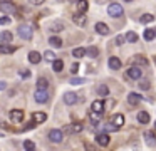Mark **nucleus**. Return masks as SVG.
I'll return each instance as SVG.
<instances>
[{
  "label": "nucleus",
  "mask_w": 156,
  "mask_h": 151,
  "mask_svg": "<svg viewBox=\"0 0 156 151\" xmlns=\"http://www.w3.org/2000/svg\"><path fill=\"white\" fill-rule=\"evenodd\" d=\"M34 97H35V101H37V102H41V104H44V102H47V101H49L47 91H42V89H37V91H35Z\"/></svg>",
  "instance_id": "5"
},
{
  "label": "nucleus",
  "mask_w": 156,
  "mask_h": 151,
  "mask_svg": "<svg viewBox=\"0 0 156 151\" xmlns=\"http://www.w3.org/2000/svg\"><path fill=\"white\" fill-rule=\"evenodd\" d=\"M108 13L111 17H121L122 13H124V10H122L121 3H111V5L108 7Z\"/></svg>",
  "instance_id": "2"
},
{
  "label": "nucleus",
  "mask_w": 156,
  "mask_h": 151,
  "mask_svg": "<svg viewBox=\"0 0 156 151\" xmlns=\"http://www.w3.org/2000/svg\"><path fill=\"white\" fill-rule=\"evenodd\" d=\"M5 87H7V84H5L4 81H0V91H2V89H5Z\"/></svg>",
  "instance_id": "47"
},
{
  "label": "nucleus",
  "mask_w": 156,
  "mask_h": 151,
  "mask_svg": "<svg viewBox=\"0 0 156 151\" xmlns=\"http://www.w3.org/2000/svg\"><path fill=\"white\" fill-rule=\"evenodd\" d=\"M12 22V19H10V17H0V25H9V23H10Z\"/></svg>",
  "instance_id": "40"
},
{
  "label": "nucleus",
  "mask_w": 156,
  "mask_h": 151,
  "mask_svg": "<svg viewBox=\"0 0 156 151\" xmlns=\"http://www.w3.org/2000/svg\"><path fill=\"white\" fill-rule=\"evenodd\" d=\"M51 30H52L54 34L62 32V30H64V23L59 22V20H55V22H52V23H51Z\"/></svg>",
  "instance_id": "21"
},
{
  "label": "nucleus",
  "mask_w": 156,
  "mask_h": 151,
  "mask_svg": "<svg viewBox=\"0 0 156 151\" xmlns=\"http://www.w3.org/2000/svg\"><path fill=\"white\" fill-rule=\"evenodd\" d=\"M14 50H15V47L9 45V44H2L0 45V54H14Z\"/></svg>",
  "instance_id": "28"
},
{
  "label": "nucleus",
  "mask_w": 156,
  "mask_h": 151,
  "mask_svg": "<svg viewBox=\"0 0 156 151\" xmlns=\"http://www.w3.org/2000/svg\"><path fill=\"white\" fill-rule=\"evenodd\" d=\"M141 99H143V97L139 96L138 92H129V94H128V102L131 104V106H136V104H138Z\"/></svg>",
  "instance_id": "18"
},
{
  "label": "nucleus",
  "mask_w": 156,
  "mask_h": 151,
  "mask_svg": "<svg viewBox=\"0 0 156 151\" xmlns=\"http://www.w3.org/2000/svg\"><path fill=\"white\" fill-rule=\"evenodd\" d=\"M72 20H74V23H76V25L84 27V25H86V22H87V17H86L84 13H76V15L72 17Z\"/></svg>",
  "instance_id": "12"
},
{
  "label": "nucleus",
  "mask_w": 156,
  "mask_h": 151,
  "mask_svg": "<svg viewBox=\"0 0 156 151\" xmlns=\"http://www.w3.org/2000/svg\"><path fill=\"white\" fill-rule=\"evenodd\" d=\"M12 39H14V34L10 30H4V32H0V42L2 44H10Z\"/></svg>",
  "instance_id": "11"
},
{
  "label": "nucleus",
  "mask_w": 156,
  "mask_h": 151,
  "mask_svg": "<svg viewBox=\"0 0 156 151\" xmlns=\"http://www.w3.org/2000/svg\"><path fill=\"white\" fill-rule=\"evenodd\" d=\"M91 111H92V113H101L102 114V111H104V102H102L101 99L94 101V102L91 104Z\"/></svg>",
  "instance_id": "15"
},
{
  "label": "nucleus",
  "mask_w": 156,
  "mask_h": 151,
  "mask_svg": "<svg viewBox=\"0 0 156 151\" xmlns=\"http://www.w3.org/2000/svg\"><path fill=\"white\" fill-rule=\"evenodd\" d=\"M27 151H35V149H27Z\"/></svg>",
  "instance_id": "48"
},
{
  "label": "nucleus",
  "mask_w": 156,
  "mask_h": 151,
  "mask_svg": "<svg viewBox=\"0 0 156 151\" xmlns=\"http://www.w3.org/2000/svg\"><path fill=\"white\" fill-rule=\"evenodd\" d=\"M154 129H156V123H154Z\"/></svg>",
  "instance_id": "49"
},
{
  "label": "nucleus",
  "mask_w": 156,
  "mask_h": 151,
  "mask_svg": "<svg viewBox=\"0 0 156 151\" xmlns=\"http://www.w3.org/2000/svg\"><path fill=\"white\" fill-rule=\"evenodd\" d=\"M86 54H87L89 57H98L99 56V49H98V47H94V45H91V47L86 49Z\"/></svg>",
  "instance_id": "32"
},
{
  "label": "nucleus",
  "mask_w": 156,
  "mask_h": 151,
  "mask_svg": "<svg viewBox=\"0 0 156 151\" xmlns=\"http://www.w3.org/2000/svg\"><path fill=\"white\" fill-rule=\"evenodd\" d=\"M44 59L49 60V62H54V60H55V54L52 52V50H45V52H44Z\"/></svg>",
  "instance_id": "36"
},
{
  "label": "nucleus",
  "mask_w": 156,
  "mask_h": 151,
  "mask_svg": "<svg viewBox=\"0 0 156 151\" xmlns=\"http://www.w3.org/2000/svg\"><path fill=\"white\" fill-rule=\"evenodd\" d=\"M32 119H34V123H44L45 119H47V116H45V113H34L32 114Z\"/></svg>",
  "instance_id": "23"
},
{
  "label": "nucleus",
  "mask_w": 156,
  "mask_h": 151,
  "mask_svg": "<svg viewBox=\"0 0 156 151\" xmlns=\"http://www.w3.org/2000/svg\"><path fill=\"white\" fill-rule=\"evenodd\" d=\"M96 32H98L99 35H109L111 29H109L104 22H98V23H96Z\"/></svg>",
  "instance_id": "9"
},
{
  "label": "nucleus",
  "mask_w": 156,
  "mask_h": 151,
  "mask_svg": "<svg viewBox=\"0 0 156 151\" xmlns=\"http://www.w3.org/2000/svg\"><path fill=\"white\" fill-rule=\"evenodd\" d=\"M144 141H146L148 146H154V144H156L154 133H153V131H146V133H144Z\"/></svg>",
  "instance_id": "17"
},
{
  "label": "nucleus",
  "mask_w": 156,
  "mask_h": 151,
  "mask_svg": "<svg viewBox=\"0 0 156 151\" xmlns=\"http://www.w3.org/2000/svg\"><path fill=\"white\" fill-rule=\"evenodd\" d=\"M72 56L77 57V59H81V57L86 56V49H82V47H76V49L72 50Z\"/></svg>",
  "instance_id": "34"
},
{
  "label": "nucleus",
  "mask_w": 156,
  "mask_h": 151,
  "mask_svg": "<svg viewBox=\"0 0 156 151\" xmlns=\"http://www.w3.org/2000/svg\"><path fill=\"white\" fill-rule=\"evenodd\" d=\"M17 32H19V35H20L24 40H30V39H32V34H34V32H32V27L27 25V23H22V25H19Z\"/></svg>",
  "instance_id": "1"
},
{
  "label": "nucleus",
  "mask_w": 156,
  "mask_h": 151,
  "mask_svg": "<svg viewBox=\"0 0 156 151\" xmlns=\"http://www.w3.org/2000/svg\"><path fill=\"white\" fill-rule=\"evenodd\" d=\"M86 149H87V151H96L94 148H92L91 144H87V143H86Z\"/></svg>",
  "instance_id": "46"
},
{
  "label": "nucleus",
  "mask_w": 156,
  "mask_h": 151,
  "mask_svg": "<svg viewBox=\"0 0 156 151\" xmlns=\"http://www.w3.org/2000/svg\"><path fill=\"white\" fill-rule=\"evenodd\" d=\"M133 66L146 67V66H148V59H146L144 56H141V54H138V56H134V59H133Z\"/></svg>",
  "instance_id": "10"
},
{
  "label": "nucleus",
  "mask_w": 156,
  "mask_h": 151,
  "mask_svg": "<svg viewBox=\"0 0 156 151\" xmlns=\"http://www.w3.org/2000/svg\"><path fill=\"white\" fill-rule=\"evenodd\" d=\"M139 89H143V91H148L149 87H151V84H149V81H139Z\"/></svg>",
  "instance_id": "39"
},
{
  "label": "nucleus",
  "mask_w": 156,
  "mask_h": 151,
  "mask_svg": "<svg viewBox=\"0 0 156 151\" xmlns=\"http://www.w3.org/2000/svg\"><path fill=\"white\" fill-rule=\"evenodd\" d=\"M111 123L114 124V126L121 128L122 124H124V116H122V114H114V116L111 117Z\"/></svg>",
  "instance_id": "19"
},
{
  "label": "nucleus",
  "mask_w": 156,
  "mask_h": 151,
  "mask_svg": "<svg viewBox=\"0 0 156 151\" xmlns=\"http://www.w3.org/2000/svg\"><path fill=\"white\" fill-rule=\"evenodd\" d=\"M45 0H30V3L32 5H41V3H44Z\"/></svg>",
  "instance_id": "45"
},
{
  "label": "nucleus",
  "mask_w": 156,
  "mask_h": 151,
  "mask_svg": "<svg viewBox=\"0 0 156 151\" xmlns=\"http://www.w3.org/2000/svg\"><path fill=\"white\" fill-rule=\"evenodd\" d=\"M124 39L128 40V42L134 44V42H138V34H136V32H133V30H131V32H128V34H126V37H124Z\"/></svg>",
  "instance_id": "33"
},
{
  "label": "nucleus",
  "mask_w": 156,
  "mask_h": 151,
  "mask_svg": "<svg viewBox=\"0 0 156 151\" xmlns=\"http://www.w3.org/2000/svg\"><path fill=\"white\" fill-rule=\"evenodd\" d=\"M153 20H154V17L151 15V13H144V15H141V19H139V22L141 23H149V22H153Z\"/></svg>",
  "instance_id": "35"
},
{
  "label": "nucleus",
  "mask_w": 156,
  "mask_h": 151,
  "mask_svg": "<svg viewBox=\"0 0 156 151\" xmlns=\"http://www.w3.org/2000/svg\"><path fill=\"white\" fill-rule=\"evenodd\" d=\"M49 44H51L52 47H55V49H59V47H62V40L59 39L57 35H52L51 39H49Z\"/></svg>",
  "instance_id": "25"
},
{
  "label": "nucleus",
  "mask_w": 156,
  "mask_h": 151,
  "mask_svg": "<svg viewBox=\"0 0 156 151\" xmlns=\"http://www.w3.org/2000/svg\"><path fill=\"white\" fill-rule=\"evenodd\" d=\"M138 121L143 123V124H148L149 121H151V117H149V114L146 113V111H139L138 113Z\"/></svg>",
  "instance_id": "20"
},
{
  "label": "nucleus",
  "mask_w": 156,
  "mask_h": 151,
  "mask_svg": "<svg viewBox=\"0 0 156 151\" xmlns=\"http://www.w3.org/2000/svg\"><path fill=\"white\" fill-rule=\"evenodd\" d=\"M41 59H42V57H41V54H39V52H35V50L29 52V60H30L32 64H39V62H41Z\"/></svg>",
  "instance_id": "22"
},
{
  "label": "nucleus",
  "mask_w": 156,
  "mask_h": 151,
  "mask_svg": "<svg viewBox=\"0 0 156 151\" xmlns=\"http://www.w3.org/2000/svg\"><path fill=\"white\" fill-rule=\"evenodd\" d=\"M96 91H98V94H99L101 97H106V96L109 94V87L106 86V84H99L98 89H96Z\"/></svg>",
  "instance_id": "24"
},
{
  "label": "nucleus",
  "mask_w": 156,
  "mask_h": 151,
  "mask_svg": "<svg viewBox=\"0 0 156 151\" xmlns=\"http://www.w3.org/2000/svg\"><path fill=\"white\" fill-rule=\"evenodd\" d=\"M124 35H118L116 37V45H122V44H124Z\"/></svg>",
  "instance_id": "42"
},
{
  "label": "nucleus",
  "mask_w": 156,
  "mask_h": 151,
  "mask_svg": "<svg viewBox=\"0 0 156 151\" xmlns=\"http://www.w3.org/2000/svg\"><path fill=\"white\" fill-rule=\"evenodd\" d=\"M101 116H102L101 113H91V114H89V119L92 121V126H98V124H99V119H101Z\"/></svg>",
  "instance_id": "31"
},
{
  "label": "nucleus",
  "mask_w": 156,
  "mask_h": 151,
  "mask_svg": "<svg viewBox=\"0 0 156 151\" xmlns=\"http://www.w3.org/2000/svg\"><path fill=\"white\" fill-rule=\"evenodd\" d=\"M24 148H25V151L27 149H35V144L32 143V141H24Z\"/></svg>",
  "instance_id": "41"
},
{
  "label": "nucleus",
  "mask_w": 156,
  "mask_h": 151,
  "mask_svg": "<svg viewBox=\"0 0 156 151\" xmlns=\"http://www.w3.org/2000/svg\"><path fill=\"white\" fill-rule=\"evenodd\" d=\"M15 5L12 2H0V12H5V13H15Z\"/></svg>",
  "instance_id": "6"
},
{
  "label": "nucleus",
  "mask_w": 156,
  "mask_h": 151,
  "mask_svg": "<svg viewBox=\"0 0 156 151\" xmlns=\"http://www.w3.org/2000/svg\"><path fill=\"white\" fill-rule=\"evenodd\" d=\"M141 76H143L141 67H138V66H131V67L128 69V77H131V79L138 81V79H141Z\"/></svg>",
  "instance_id": "4"
},
{
  "label": "nucleus",
  "mask_w": 156,
  "mask_h": 151,
  "mask_svg": "<svg viewBox=\"0 0 156 151\" xmlns=\"http://www.w3.org/2000/svg\"><path fill=\"white\" fill-rule=\"evenodd\" d=\"M47 86H49V81L45 79V77H39V79H37V89L45 91V89H47Z\"/></svg>",
  "instance_id": "30"
},
{
  "label": "nucleus",
  "mask_w": 156,
  "mask_h": 151,
  "mask_svg": "<svg viewBox=\"0 0 156 151\" xmlns=\"http://www.w3.org/2000/svg\"><path fill=\"white\" fill-rule=\"evenodd\" d=\"M96 141H98V144H101V146H108L111 139H109V134L101 133V134H98V136H96Z\"/></svg>",
  "instance_id": "14"
},
{
  "label": "nucleus",
  "mask_w": 156,
  "mask_h": 151,
  "mask_svg": "<svg viewBox=\"0 0 156 151\" xmlns=\"http://www.w3.org/2000/svg\"><path fill=\"white\" fill-rule=\"evenodd\" d=\"M49 139H51L52 143H62V139H64V133H62L61 129H51L49 131Z\"/></svg>",
  "instance_id": "3"
},
{
  "label": "nucleus",
  "mask_w": 156,
  "mask_h": 151,
  "mask_svg": "<svg viewBox=\"0 0 156 151\" xmlns=\"http://www.w3.org/2000/svg\"><path fill=\"white\" fill-rule=\"evenodd\" d=\"M109 67H111L112 70H118V69H121V59L119 57H116V56H112V57H109Z\"/></svg>",
  "instance_id": "13"
},
{
  "label": "nucleus",
  "mask_w": 156,
  "mask_h": 151,
  "mask_svg": "<svg viewBox=\"0 0 156 151\" xmlns=\"http://www.w3.org/2000/svg\"><path fill=\"white\" fill-rule=\"evenodd\" d=\"M84 129V126H82V123H74L72 126H66L64 131H67V133H81V131Z\"/></svg>",
  "instance_id": "16"
},
{
  "label": "nucleus",
  "mask_w": 156,
  "mask_h": 151,
  "mask_svg": "<svg viewBox=\"0 0 156 151\" xmlns=\"http://www.w3.org/2000/svg\"><path fill=\"white\" fill-rule=\"evenodd\" d=\"M10 119L14 121V123H22V121H24V111L12 109L10 111Z\"/></svg>",
  "instance_id": "7"
},
{
  "label": "nucleus",
  "mask_w": 156,
  "mask_h": 151,
  "mask_svg": "<svg viewBox=\"0 0 156 151\" xmlns=\"http://www.w3.org/2000/svg\"><path fill=\"white\" fill-rule=\"evenodd\" d=\"M69 82L72 84V86H81V84H84L86 82V79H82V77H72Z\"/></svg>",
  "instance_id": "37"
},
{
  "label": "nucleus",
  "mask_w": 156,
  "mask_h": 151,
  "mask_svg": "<svg viewBox=\"0 0 156 151\" xmlns=\"http://www.w3.org/2000/svg\"><path fill=\"white\" fill-rule=\"evenodd\" d=\"M20 76L24 77V79H29V77H30V70H20Z\"/></svg>",
  "instance_id": "43"
},
{
  "label": "nucleus",
  "mask_w": 156,
  "mask_h": 151,
  "mask_svg": "<svg viewBox=\"0 0 156 151\" xmlns=\"http://www.w3.org/2000/svg\"><path fill=\"white\" fill-rule=\"evenodd\" d=\"M77 101H79V97L76 92H66L64 94V102L67 104V106H72V104H76Z\"/></svg>",
  "instance_id": "8"
},
{
  "label": "nucleus",
  "mask_w": 156,
  "mask_h": 151,
  "mask_svg": "<svg viewBox=\"0 0 156 151\" xmlns=\"http://www.w3.org/2000/svg\"><path fill=\"white\" fill-rule=\"evenodd\" d=\"M77 70H79V66H77V64H72V66H71V72L76 74Z\"/></svg>",
  "instance_id": "44"
},
{
  "label": "nucleus",
  "mask_w": 156,
  "mask_h": 151,
  "mask_svg": "<svg viewBox=\"0 0 156 151\" xmlns=\"http://www.w3.org/2000/svg\"><path fill=\"white\" fill-rule=\"evenodd\" d=\"M143 37H144V40H153V39L156 37V29H148V30H144Z\"/></svg>",
  "instance_id": "29"
},
{
  "label": "nucleus",
  "mask_w": 156,
  "mask_h": 151,
  "mask_svg": "<svg viewBox=\"0 0 156 151\" xmlns=\"http://www.w3.org/2000/svg\"><path fill=\"white\" fill-rule=\"evenodd\" d=\"M104 129H106V133H108V131H112V133H114V131H119L121 128L114 126L112 123H108V124H104Z\"/></svg>",
  "instance_id": "38"
},
{
  "label": "nucleus",
  "mask_w": 156,
  "mask_h": 151,
  "mask_svg": "<svg viewBox=\"0 0 156 151\" xmlns=\"http://www.w3.org/2000/svg\"><path fill=\"white\" fill-rule=\"evenodd\" d=\"M52 69H54V72H61V70L64 69V62H62L61 59H55L54 62H52Z\"/></svg>",
  "instance_id": "26"
},
{
  "label": "nucleus",
  "mask_w": 156,
  "mask_h": 151,
  "mask_svg": "<svg viewBox=\"0 0 156 151\" xmlns=\"http://www.w3.org/2000/svg\"><path fill=\"white\" fill-rule=\"evenodd\" d=\"M126 2H131V0H126Z\"/></svg>",
  "instance_id": "50"
},
{
  "label": "nucleus",
  "mask_w": 156,
  "mask_h": 151,
  "mask_svg": "<svg viewBox=\"0 0 156 151\" xmlns=\"http://www.w3.org/2000/svg\"><path fill=\"white\" fill-rule=\"evenodd\" d=\"M76 7H77L79 13H84L86 10H87V0H77V3H76Z\"/></svg>",
  "instance_id": "27"
}]
</instances>
